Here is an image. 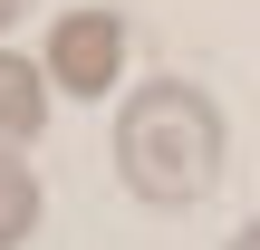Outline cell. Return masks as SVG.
Here are the masks:
<instances>
[{"mask_svg":"<svg viewBox=\"0 0 260 250\" xmlns=\"http://www.w3.org/2000/svg\"><path fill=\"white\" fill-rule=\"evenodd\" d=\"M106 145H116V183L135 202H154V212L212 202V183L232 164V125H222V106L193 77H135Z\"/></svg>","mask_w":260,"mask_h":250,"instance_id":"6da1fadb","label":"cell"},{"mask_svg":"<svg viewBox=\"0 0 260 250\" xmlns=\"http://www.w3.org/2000/svg\"><path fill=\"white\" fill-rule=\"evenodd\" d=\"M125 19L106 10V0H87V10H58L48 19V39H39V67H48V87L58 96H106V87H125Z\"/></svg>","mask_w":260,"mask_h":250,"instance_id":"7a4b0ae2","label":"cell"},{"mask_svg":"<svg viewBox=\"0 0 260 250\" xmlns=\"http://www.w3.org/2000/svg\"><path fill=\"white\" fill-rule=\"evenodd\" d=\"M48 96H58V87H48V67H39V58H19V48H0V145H10V154L48 135Z\"/></svg>","mask_w":260,"mask_h":250,"instance_id":"3957f363","label":"cell"},{"mask_svg":"<svg viewBox=\"0 0 260 250\" xmlns=\"http://www.w3.org/2000/svg\"><path fill=\"white\" fill-rule=\"evenodd\" d=\"M39 222H48V193H39L29 154H10V145H0V250H19Z\"/></svg>","mask_w":260,"mask_h":250,"instance_id":"277c9868","label":"cell"},{"mask_svg":"<svg viewBox=\"0 0 260 250\" xmlns=\"http://www.w3.org/2000/svg\"><path fill=\"white\" fill-rule=\"evenodd\" d=\"M222 250H260V222H241V231H232V241H222Z\"/></svg>","mask_w":260,"mask_h":250,"instance_id":"5b68a950","label":"cell"},{"mask_svg":"<svg viewBox=\"0 0 260 250\" xmlns=\"http://www.w3.org/2000/svg\"><path fill=\"white\" fill-rule=\"evenodd\" d=\"M19 10H29V0H0V29H10V19H19Z\"/></svg>","mask_w":260,"mask_h":250,"instance_id":"8992f818","label":"cell"}]
</instances>
